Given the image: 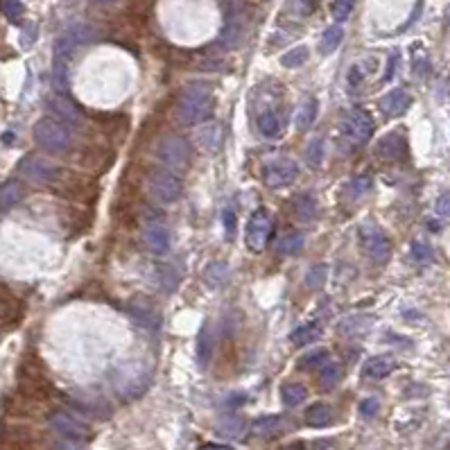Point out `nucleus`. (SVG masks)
I'll return each instance as SVG.
<instances>
[{"label":"nucleus","mask_w":450,"mask_h":450,"mask_svg":"<svg viewBox=\"0 0 450 450\" xmlns=\"http://www.w3.org/2000/svg\"><path fill=\"white\" fill-rule=\"evenodd\" d=\"M213 111V91L208 84H188L183 89L179 104H177V115H179L181 125H197L206 120Z\"/></svg>","instance_id":"obj_1"},{"label":"nucleus","mask_w":450,"mask_h":450,"mask_svg":"<svg viewBox=\"0 0 450 450\" xmlns=\"http://www.w3.org/2000/svg\"><path fill=\"white\" fill-rule=\"evenodd\" d=\"M32 134H34V141L41 145L43 150H48L52 154H64L71 150V145H73V136H71L68 125L54 118H41L34 125Z\"/></svg>","instance_id":"obj_2"},{"label":"nucleus","mask_w":450,"mask_h":450,"mask_svg":"<svg viewBox=\"0 0 450 450\" xmlns=\"http://www.w3.org/2000/svg\"><path fill=\"white\" fill-rule=\"evenodd\" d=\"M159 161L170 168V172L179 175L190 163V145L181 136H166L157 147Z\"/></svg>","instance_id":"obj_3"},{"label":"nucleus","mask_w":450,"mask_h":450,"mask_svg":"<svg viewBox=\"0 0 450 450\" xmlns=\"http://www.w3.org/2000/svg\"><path fill=\"white\" fill-rule=\"evenodd\" d=\"M342 134H344L346 141L355 147L367 145L369 138L374 136V120H371V115L364 111V109L355 106V109H351V111L344 113Z\"/></svg>","instance_id":"obj_4"},{"label":"nucleus","mask_w":450,"mask_h":450,"mask_svg":"<svg viewBox=\"0 0 450 450\" xmlns=\"http://www.w3.org/2000/svg\"><path fill=\"white\" fill-rule=\"evenodd\" d=\"M147 192H150V197L157 201V204H175V201L181 197L183 183L175 172L159 170V172H154L150 177V181H147Z\"/></svg>","instance_id":"obj_5"},{"label":"nucleus","mask_w":450,"mask_h":450,"mask_svg":"<svg viewBox=\"0 0 450 450\" xmlns=\"http://www.w3.org/2000/svg\"><path fill=\"white\" fill-rule=\"evenodd\" d=\"M271 229H274V222H271V215L265 211V208H258L254 211V215L249 217V224H247V247L251 251H262L269 243V236H271Z\"/></svg>","instance_id":"obj_6"},{"label":"nucleus","mask_w":450,"mask_h":450,"mask_svg":"<svg viewBox=\"0 0 450 450\" xmlns=\"http://www.w3.org/2000/svg\"><path fill=\"white\" fill-rule=\"evenodd\" d=\"M360 245L362 251L374 262H387L392 256V243L378 227H362L360 229Z\"/></svg>","instance_id":"obj_7"},{"label":"nucleus","mask_w":450,"mask_h":450,"mask_svg":"<svg viewBox=\"0 0 450 450\" xmlns=\"http://www.w3.org/2000/svg\"><path fill=\"white\" fill-rule=\"evenodd\" d=\"M147 383H150V369L143 367V364H127V367L118 369L115 374V390L118 394H129V396H136L141 394Z\"/></svg>","instance_id":"obj_8"},{"label":"nucleus","mask_w":450,"mask_h":450,"mask_svg":"<svg viewBox=\"0 0 450 450\" xmlns=\"http://www.w3.org/2000/svg\"><path fill=\"white\" fill-rule=\"evenodd\" d=\"M19 172L25 177L30 181H36V183H48L54 181L59 175V168L57 163H52L50 159H43V157H25L19 163Z\"/></svg>","instance_id":"obj_9"},{"label":"nucleus","mask_w":450,"mask_h":450,"mask_svg":"<svg viewBox=\"0 0 450 450\" xmlns=\"http://www.w3.org/2000/svg\"><path fill=\"white\" fill-rule=\"evenodd\" d=\"M299 175V168L297 163L290 161V159H278V161H271L262 170V181L269 188H283V185H290Z\"/></svg>","instance_id":"obj_10"},{"label":"nucleus","mask_w":450,"mask_h":450,"mask_svg":"<svg viewBox=\"0 0 450 450\" xmlns=\"http://www.w3.org/2000/svg\"><path fill=\"white\" fill-rule=\"evenodd\" d=\"M247 34V21H245V7L240 3L236 10L229 12L227 16V25H224L222 34H220V41L224 48H238L243 43V38Z\"/></svg>","instance_id":"obj_11"},{"label":"nucleus","mask_w":450,"mask_h":450,"mask_svg":"<svg viewBox=\"0 0 450 450\" xmlns=\"http://www.w3.org/2000/svg\"><path fill=\"white\" fill-rule=\"evenodd\" d=\"M50 425H52V430L61 434V437H66V439H87L89 437V425L87 423H82L80 418H75L73 414H68V412H54L50 416Z\"/></svg>","instance_id":"obj_12"},{"label":"nucleus","mask_w":450,"mask_h":450,"mask_svg":"<svg viewBox=\"0 0 450 450\" xmlns=\"http://www.w3.org/2000/svg\"><path fill=\"white\" fill-rule=\"evenodd\" d=\"M378 157L385 161H403L407 157V141L405 136L394 131V134H387L380 138V143L376 147Z\"/></svg>","instance_id":"obj_13"},{"label":"nucleus","mask_w":450,"mask_h":450,"mask_svg":"<svg viewBox=\"0 0 450 450\" xmlns=\"http://www.w3.org/2000/svg\"><path fill=\"white\" fill-rule=\"evenodd\" d=\"M409 104H412V98H409V93L403 89H394L380 100V109H383V113L390 115V118L403 115L409 109Z\"/></svg>","instance_id":"obj_14"},{"label":"nucleus","mask_w":450,"mask_h":450,"mask_svg":"<svg viewBox=\"0 0 450 450\" xmlns=\"http://www.w3.org/2000/svg\"><path fill=\"white\" fill-rule=\"evenodd\" d=\"M143 240H145V247L152 254H168L170 243H172L170 231L163 227V224H150V227L145 229Z\"/></svg>","instance_id":"obj_15"},{"label":"nucleus","mask_w":450,"mask_h":450,"mask_svg":"<svg viewBox=\"0 0 450 450\" xmlns=\"http://www.w3.org/2000/svg\"><path fill=\"white\" fill-rule=\"evenodd\" d=\"M195 143L204 152H217L222 145V127L217 122H208V125L199 127L195 131Z\"/></svg>","instance_id":"obj_16"},{"label":"nucleus","mask_w":450,"mask_h":450,"mask_svg":"<svg viewBox=\"0 0 450 450\" xmlns=\"http://www.w3.org/2000/svg\"><path fill=\"white\" fill-rule=\"evenodd\" d=\"M48 106H50V111L57 115L59 120H66L68 125H77V122H82V113H80V109H77L71 100H66V98H61V95H54L48 100Z\"/></svg>","instance_id":"obj_17"},{"label":"nucleus","mask_w":450,"mask_h":450,"mask_svg":"<svg viewBox=\"0 0 450 450\" xmlns=\"http://www.w3.org/2000/svg\"><path fill=\"white\" fill-rule=\"evenodd\" d=\"M394 367H396V362H394V358H390V355H376V358L364 362L362 374L369 380H383L392 374Z\"/></svg>","instance_id":"obj_18"},{"label":"nucleus","mask_w":450,"mask_h":450,"mask_svg":"<svg viewBox=\"0 0 450 450\" xmlns=\"http://www.w3.org/2000/svg\"><path fill=\"white\" fill-rule=\"evenodd\" d=\"M23 199V183L19 179H10L0 185V211H10Z\"/></svg>","instance_id":"obj_19"},{"label":"nucleus","mask_w":450,"mask_h":450,"mask_svg":"<svg viewBox=\"0 0 450 450\" xmlns=\"http://www.w3.org/2000/svg\"><path fill=\"white\" fill-rule=\"evenodd\" d=\"M319 337H322V326L315 324V322L299 326V328H294L290 333V342L294 346H308V344H313L315 339H319Z\"/></svg>","instance_id":"obj_20"},{"label":"nucleus","mask_w":450,"mask_h":450,"mask_svg":"<svg viewBox=\"0 0 450 450\" xmlns=\"http://www.w3.org/2000/svg\"><path fill=\"white\" fill-rule=\"evenodd\" d=\"M315 120H317V100L310 98L297 109V113H294V127L299 131H308L313 127Z\"/></svg>","instance_id":"obj_21"},{"label":"nucleus","mask_w":450,"mask_h":450,"mask_svg":"<svg viewBox=\"0 0 450 450\" xmlns=\"http://www.w3.org/2000/svg\"><path fill=\"white\" fill-rule=\"evenodd\" d=\"M333 421V409L324 403H315L306 409V423L310 428H326Z\"/></svg>","instance_id":"obj_22"},{"label":"nucleus","mask_w":450,"mask_h":450,"mask_svg":"<svg viewBox=\"0 0 450 450\" xmlns=\"http://www.w3.org/2000/svg\"><path fill=\"white\" fill-rule=\"evenodd\" d=\"M247 428V423H245V418H240V416H224L220 423H217V434L224 439H238L240 434L245 432Z\"/></svg>","instance_id":"obj_23"},{"label":"nucleus","mask_w":450,"mask_h":450,"mask_svg":"<svg viewBox=\"0 0 450 450\" xmlns=\"http://www.w3.org/2000/svg\"><path fill=\"white\" fill-rule=\"evenodd\" d=\"M317 211H319V206H317L315 197L301 195L294 199V215H297L299 222H313L317 217Z\"/></svg>","instance_id":"obj_24"},{"label":"nucleus","mask_w":450,"mask_h":450,"mask_svg":"<svg viewBox=\"0 0 450 450\" xmlns=\"http://www.w3.org/2000/svg\"><path fill=\"white\" fill-rule=\"evenodd\" d=\"M283 430V418L281 416H260L258 421L254 423V434H258V437H276L278 432Z\"/></svg>","instance_id":"obj_25"},{"label":"nucleus","mask_w":450,"mask_h":450,"mask_svg":"<svg viewBox=\"0 0 450 450\" xmlns=\"http://www.w3.org/2000/svg\"><path fill=\"white\" fill-rule=\"evenodd\" d=\"M306 396H308L306 387L299 385V383H290V385H285L283 390H281V401H283L285 407H297V405H301V403L306 401Z\"/></svg>","instance_id":"obj_26"},{"label":"nucleus","mask_w":450,"mask_h":450,"mask_svg":"<svg viewBox=\"0 0 450 450\" xmlns=\"http://www.w3.org/2000/svg\"><path fill=\"white\" fill-rule=\"evenodd\" d=\"M342 38H344V30H342V25H333V27L326 30L324 36H322V43H319L322 54H330V52H335V50H337V45L342 43Z\"/></svg>","instance_id":"obj_27"},{"label":"nucleus","mask_w":450,"mask_h":450,"mask_svg":"<svg viewBox=\"0 0 450 450\" xmlns=\"http://www.w3.org/2000/svg\"><path fill=\"white\" fill-rule=\"evenodd\" d=\"M211 355H213V335H211V330L204 328L197 337V362H199V367H206L208 360H211Z\"/></svg>","instance_id":"obj_28"},{"label":"nucleus","mask_w":450,"mask_h":450,"mask_svg":"<svg viewBox=\"0 0 450 450\" xmlns=\"http://www.w3.org/2000/svg\"><path fill=\"white\" fill-rule=\"evenodd\" d=\"M369 317H346V319L337 326V330L342 333L346 337H353V335H360L369 328Z\"/></svg>","instance_id":"obj_29"},{"label":"nucleus","mask_w":450,"mask_h":450,"mask_svg":"<svg viewBox=\"0 0 450 450\" xmlns=\"http://www.w3.org/2000/svg\"><path fill=\"white\" fill-rule=\"evenodd\" d=\"M258 129H260V134L267 138L276 136L278 131H281V115L276 111H265L258 118Z\"/></svg>","instance_id":"obj_30"},{"label":"nucleus","mask_w":450,"mask_h":450,"mask_svg":"<svg viewBox=\"0 0 450 450\" xmlns=\"http://www.w3.org/2000/svg\"><path fill=\"white\" fill-rule=\"evenodd\" d=\"M66 34L71 36L77 45H84V43H91L93 38H95L98 32H95V30H93L91 25H87V23H77V25H73V27L66 30Z\"/></svg>","instance_id":"obj_31"},{"label":"nucleus","mask_w":450,"mask_h":450,"mask_svg":"<svg viewBox=\"0 0 450 450\" xmlns=\"http://www.w3.org/2000/svg\"><path fill=\"white\" fill-rule=\"evenodd\" d=\"M310 57V52L306 45H299V48H292L290 52H285L283 57H281V64L285 68H299V66H304L306 61Z\"/></svg>","instance_id":"obj_32"},{"label":"nucleus","mask_w":450,"mask_h":450,"mask_svg":"<svg viewBox=\"0 0 450 450\" xmlns=\"http://www.w3.org/2000/svg\"><path fill=\"white\" fill-rule=\"evenodd\" d=\"M68 64H71V61H66V59H54V64H52V82L57 91H66L68 87Z\"/></svg>","instance_id":"obj_33"},{"label":"nucleus","mask_w":450,"mask_h":450,"mask_svg":"<svg viewBox=\"0 0 450 450\" xmlns=\"http://www.w3.org/2000/svg\"><path fill=\"white\" fill-rule=\"evenodd\" d=\"M301 249H304V238H301L299 234H288L278 240V251H281L283 256H294Z\"/></svg>","instance_id":"obj_34"},{"label":"nucleus","mask_w":450,"mask_h":450,"mask_svg":"<svg viewBox=\"0 0 450 450\" xmlns=\"http://www.w3.org/2000/svg\"><path fill=\"white\" fill-rule=\"evenodd\" d=\"M326 360H328V351L326 348H317V351H310L299 360V369H319L326 364Z\"/></svg>","instance_id":"obj_35"},{"label":"nucleus","mask_w":450,"mask_h":450,"mask_svg":"<svg viewBox=\"0 0 450 450\" xmlns=\"http://www.w3.org/2000/svg\"><path fill=\"white\" fill-rule=\"evenodd\" d=\"M371 188H374V181H371L369 175L355 177V179L348 183V192H351L353 199H360V197H364V195H369Z\"/></svg>","instance_id":"obj_36"},{"label":"nucleus","mask_w":450,"mask_h":450,"mask_svg":"<svg viewBox=\"0 0 450 450\" xmlns=\"http://www.w3.org/2000/svg\"><path fill=\"white\" fill-rule=\"evenodd\" d=\"M339 378H342V367H339V364H326L319 371V385L326 387V390L335 387L339 383Z\"/></svg>","instance_id":"obj_37"},{"label":"nucleus","mask_w":450,"mask_h":450,"mask_svg":"<svg viewBox=\"0 0 450 450\" xmlns=\"http://www.w3.org/2000/svg\"><path fill=\"white\" fill-rule=\"evenodd\" d=\"M326 276H328V267H326V265H315V267L306 274V288H308V290H319V288H324Z\"/></svg>","instance_id":"obj_38"},{"label":"nucleus","mask_w":450,"mask_h":450,"mask_svg":"<svg viewBox=\"0 0 450 450\" xmlns=\"http://www.w3.org/2000/svg\"><path fill=\"white\" fill-rule=\"evenodd\" d=\"M322 161H324V138H315L306 152V163L313 170H317L322 166Z\"/></svg>","instance_id":"obj_39"},{"label":"nucleus","mask_w":450,"mask_h":450,"mask_svg":"<svg viewBox=\"0 0 450 450\" xmlns=\"http://www.w3.org/2000/svg\"><path fill=\"white\" fill-rule=\"evenodd\" d=\"M3 12L12 23H19L25 14V7H23L21 0H3Z\"/></svg>","instance_id":"obj_40"},{"label":"nucleus","mask_w":450,"mask_h":450,"mask_svg":"<svg viewBox=\"0 0 450 450\" xmlns=\"http://www.w3.org/2000/svg\"><path fill=\"white\" fill-rule=\"evenodd\" d=\"M353 5H355V0H335V3H333V19H335L337 23L346 21L348 16H351Z\"/></svg>","instance_id":"obj_41"},{"label":"nucleus","mask_w":450,"mask_h":450,"mask_svg":"<svg viewBox=\"0 0 450 450\" xmlns=\"http://www.w3.org/2000/svg\"><path fill=\"white\" fill-rule=\"evenodd\" d=\"M159 278L163 281V288H166V290H175V288H177V281H179L177 271L170 267V265H161V267H159Z\"/></svg>","instance_id":"obj_42"},{"label":"nucleus","mask_w":450,"mask_h":450,"mask_svg":"<svg viewBox=\"0 0 450 450\" xmlns=\"http://www.w3.org/2000/svg\"><path fill=\"white\" fill-rule=\"evenodd\" d=\"M374 68L376 66L364 68V64H353V68L348 71V84H351V87H358V84H362V80L374 71Z\"/></svg>","instance_id":"obj_43"},{"label":"nucleus","mask_w":450,"mask_h":450,"mask_svg":"<svg viewBox=\"0 0 450 450\" xmlns=\"http://www.w3.org/2000/svg\"><path fill=\"white\" fill-rule=\"evenodd\" d=\"M378 409H380V403H378V398H364L362 403H360V414L364 416V418H371V416H376L378 414Z\"/></svg>","instance_id":"obj_44"},{"label":"nucleus","mask_w":450,"mask_h":450,"mask_svg":"<svg viewBox=\"0 0 450 450\" xmlns=\"http://www.w3.org/2000/svg\"><path fill=\"white\" fill-rule=\"evenodd\" d=\"M412 256L418 262H428L432 258V249H430L428 245H423V243H414L412 245Z\"/></svg>","instance_id":"obj_45"},{"label":"nucleus","mask_w":450,"mask_h":450,"mask_svg":"<svg viewBox=\"0 0 450 450\" xmlns=\"http://www.w3.org/2000/svg\"><path fill=\"white\" fill-rule=\"evenodd\" d=\"M224 276H227V269H224L222 262H217L211 269H208V285H220L224 281Z\"/></svg>","instance_id":"obj_46"},{"label":"nucleus","mask_w":450,"mask_h":450,"mask_svg":"<svg viewBox=\"0 0 450 450\" xmlns=\"http://www.w3.org/2000/svg\"><path fill=\"white\" fill-rule=\"evenodd\" d=\"M434 211H437L441 217H450V192H444V195L437 199V204H434Z\"/></svg>","instance_id":"obj_47"},{"label":"nucleus","mask_w":450,"mask_h":450,"mask_svg":"<svg viewBox=\"0 0 450 450\" xmlns=\"http://www.w3.org/2000/svg\"><path fill=\"white\" fill-rule=\"evenodd\" d=\"M236 213L234 211H224V227H227V236L234 238L236 234Z\"/></svg>","instance_id":"obj_48"},{"label":"nucleus","mask_w":450,"mask_h":450,"mask_svg":"<svg viewBox=\"0 0 450 450\" xmlns=\"http://www.w3.org/2000/svg\"><path fill=\"white\" fill-rule=\"evenodd\" d=\"M396 66H398V52H394L392 57H390V64H387V73L383 77L385 82H390L392 77H394V73H396Z\"/></svg>","instance_id":"obj_49"},{"label":"nucleus","mask_w":450,"mask_h":450,"mask_svg":"<svg viewBox=\"0 0 450 450\" xmlns=\"http://www.w3.org/2000/svg\"><path fill=\"white\" fill-rule=\"evenodd\" d=\"M57 450H82L80 446H73V444H61Z\"/></svg>","instance_id":"obj_50"},{"label":"nucleus","mask_w":450,"mask_h":450,"mask_svg":"<svg viewBox=\"0 0 450 450\" xmlns=\"http://www.w3.org/2000/svg\"><path fill=\"white\" fill-rule=\"evenodd\" d=\"M283 450H306L304 444H290V446H285Z\"/></svg>","instance_id":"obj_51"},{"label":"nucleus","mask_w":450,"mask_h":450,"mask_svg":"<svg viewBox=\"0 0 450 450\" xmlns=\"http://www.w3.org/2000/svg\"><path fill=\"white\" fill-rule=\"evenodd\" d=\"M204 450H234V448H229V446H208Z\"/></svg>","instance_id":"obj_52"},{"label":"nucleus","mask_w":450,"mask_h":450,"mask_svg":"<svg viewBox=\"0 0 450 450\" xmlns=\"http://www.w3.org/2000/svg\"><path fill=\"white\" fill-rule=\"evenodd\" d=\"M3 141H5V143H14V134H5Z\"/></svg>","instance_id":"obj_53"},{"label":"nucleus","mask_w":450,"mask_h":450,"mask_svg":"<svg viewBox=\"0 0 450 450\" xmlns=\"http://www.w3.org/2000/svg\"><path fill=\"white\" fill-rule=\"evenodd\" d=\"M93 3H106V0H93Z\"/></svg>","instance_id":"obj_54"}]
</instances>
